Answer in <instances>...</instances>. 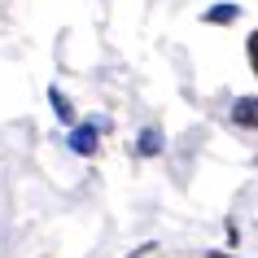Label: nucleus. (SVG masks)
<instances>
[{
	"label": "nucleus",
	"instance_id": "f257e3e1",
	"mask_svg": "<svg viewBox=\"0 0 258 258\" xmlns=\"http://www.w3.org/2000/svg\"><path fill=\"white\" fill-rule=\"evenodd\" d=\"M70 149L79 153V158H96V149H101V122L96 118L75 122V127H70Z\"/></svg>",
	"mask_w": 258,
	"mask_h": 258
},
{
	"label": "nucleus",
	"instance_id": "f03ea898",
	"mask_svg": "<svg viewBox=\"0 0 258 258\" xmlns=\"http://www.w3.org/2000/svg\"><path fill=\"white\" fill-rule=\"evenodd\" d=\"M228 122L241 127V132H258V92L254 96H236L228 109Z\"/></svg>",
	"mask_w": 258,
	"mask_h": 258
},
{
	"label": "nucleus",
	"instance_id": "7ed1b4c3",
	"mask_svg": "<svg viewBox=\"0 0 258 258\" xmlns=\"http://www.w3.org/2000/svg\"><path fill=\"white\" fill-rule=\"evenodd\" d=\"M162 153H166V132L158 122H145L136 136V158H162Z\"/></svg>",
	"mask_w": 258,
	"mask_h": 258
},
{
	"label": "nucleus",
	"instance_id": "20e7f679",
	"mask_svg": "<svg viewBox=\"0 0 258 258\" xmlns=\"http://www.w3.org/2000/svg\"><path fill=\"white\" fill-rule=\"evenodd\" d=\"M241 5H236V0H219V5H210V9H206L202 14V22L206 27H232V22H241Z\"/></svg>",
	"mask_w": 258,
	"mask_h": 258
},
{
	"label": "nucleus",
	"instance_id": "39448f33",
	"mask_svg": "<svg viewBox=\"0 0 258 258\" xmlns=\"http://www.w3.org/2000/svg\"><path fill=\"white\" fill-rule=\"evenodd\" d=\"M48 101H53V109H57V122H66V127H75V105H70V96L61 92V88H48Z\"/></svg>",
	"mask_w": 258,
	"mask_h": 258
},
{
	"label": "nucleus",
	"instance_id": "423d86ee",
	"mask_svg": "<svg viewBox=\"0 0 258 258\" xmlns=\"http://www.w3.org/2000/svg\"><path fill=\"white\" fill-rule=\"evenodd\" d=\"M245 61H249V70H254V79H258V27L245 35Z\"/></svg>",
	"mask_w": 258,
	"mask_h": 258
}]
</instances>
